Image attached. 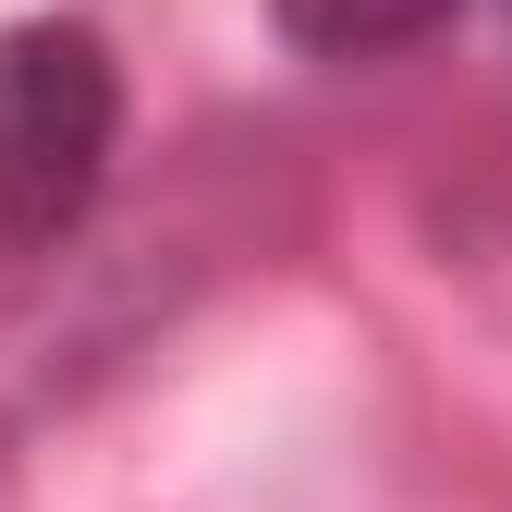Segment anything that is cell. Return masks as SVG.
Masks as SVG:
<instances>
[{
    "label": "cell",
    "mask_w": 512,
    "mask_h": 512,
    "mask_svg": "<svg viewBox=\"0 0 512 512\" xmlns=\"http://www.w3.org/2000/svg\"><path fill=\"white\" fill-rule=\"evenodd\" d=\"M122 147V74L98 25H13L0 37V256H49L98 208Z\"/></svg>",
    "instance_id": "cell-1"
},
{
    "label": "cell",
    "mask_w": 512,
    "mask_h": 512,
    "mask_svg": "<svg viewBox=\"0 0 512 512\" xmlns=\"http://www.w3.org/2000/svg\"><path fill=\"white\" fill-rule=\"evenodd\" d=\"M269 13L317 61H378V49H415L427 25H452V0H269Z\"/></svg>",
    "instance_id": "cell-2"
}]
</instances>
